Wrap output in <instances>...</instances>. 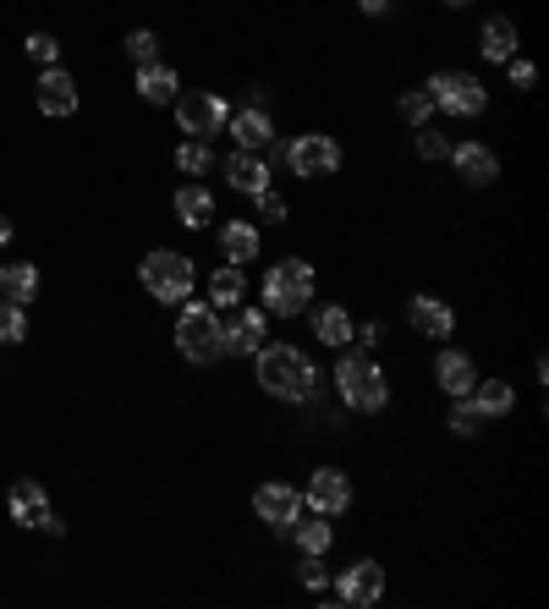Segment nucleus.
<instances>
[{
	"label": "nucleus",
	"mask_w": 549,
	"mask_h": 609,
	"mask_svg": "<svg viewBox=\"0 0 549 609\" xmlns=\"http://www.w3.org/2000/svg\"><path fill=\"white\" fill-rule=\"evenodd\" d=\"M33 99L44 116H72L78 110V78L61 72V67H44V78L33 83Z\"/></svg>",
	"instance_id": "obj_12"
},
{
	"label": "nucleus",
	"mask_w": 549,
	"mask_h": 609,
	"mask_svg": "<svg viewBox=\"0 0 549 609\" xmlns=\"http://www.w3.org/2000/svg\"><path fill=\"white\" fill-rule=\"evenodd\" d=\"M28 336V313L17 302H0V347H17Z\"/></svg>",
	"instance_id": "obj_32"
},
{
	"label": "nucleus",
	"mask_w": 549,
	"mask_h": 609,
	"mask_svg": "<svg viewBox=\"0 0 549 609\" xmlns=\"http://www.w3.org/2000/svg\"><path fill=\"white\" fill-rule=\"evenodd\" d=\"M297 577H302V588H308V593H325V588H330V571H325V560H319V555H302Z\"/></svg>",
	"instance_id": "obj_36"
},
{
	"label": "nucleus",
	"mask_w": 549,
	"mask_h": 609,
	"mask_svg": "<svg viewBox=\"0 0 549 609\" xmlns=\"http://www.w3.org/2000/svg\"><path fill=\"white\" fill-rule=\"evenodd\" d=\"M138 274H143V286H149L154 302H187V297H192V280H198L192 259H187V253H171V248H154L149 259L138 263Z\"/></svg>",
	"instance_id": "obj_5"
},
{
	"label": "nucleus",
	"mask_w": 549,
	"mask_h": 609,
	"mask_svg": "<svg viewBox=\"0 0 549 609\" xmlns=\"http://www.w3.org/2000/svg\"><path fill=\"white\" fill-rule=\"evenodd\" d=\"M259 248H264V242H259V226H253V220H226V226H220V253H226V263L242 269V263L259 259Z\"/></svg>",
	"instance_id": "obj_19"
},
{
	"label": "nucleus",
	"mask_w": 549,
	"mask_h": 609,
	"mask_svg": "<svg viewBox=\"0 0 549 609\" xmlns=\"http://www.w3.org/2000/svg\"><path fill=\"white\" fill-rule=\"evenodd\" d=\"M467 401L478 407V418H506V412L517 407V390H511L506 379H478Z\"/></svg>",
	"instance_id": "obj_25"
},
{
	"label": "nucleus",
	"mask_w": 549,
	"mask_h": 609,
	"mask_svg": "<svg viewBox=\"0 0 549 609\" xmlns=\"http://www.w3.org/2000/svg\"><path fill=\"white\" fill-rule=\"evenodd\" d=\"M39 527H44V532H50V538H61V532H67V522H61V517H56V511H50V517H44V522H39Z\"/></svg>",
	"instance_id": "obj_40"
},
{
	"label": "nucleus",
	"mask_w": 549,
	"mask_h": 609,
	"mask_svg": "<svg viewBox=\"0 0 549 609\" xmlns=\"http://www.w3.org/2000/svg\"><path fill=\"white\" fill-rule=\"evenodd\" d=\"M446 6H472V0H446Z\"/></svg>",
	"instance_id": "obj_43"
},
{
	"label": "nucleus",
	"mask_w": 549,
	"mask_h": 609,
	"mask_svg": "<svg viewBox=\"0 0 549 609\" xmlns=\"http://www.w3.org/2000/svg\"><path fill=\"white\" fill-rule=\"evenodd\" d=\"M358 6H363L368 17H385V11H390V0H358Z\"/></svg>",
	"instance_id": "obj_41"
},
{
	"label": "nucleus",
	"mask_w": 549,
	"mask_h": 609,
	"mask_svg": "<svg viewBox=\"0 0 549 609\" xmlns=\"http://www.w3.org/2000/svg\"><path fill=\"white\" fill-rule=\"evenodd\" d=\"M127 56H132L138 67L160 61V33H154V28H132V33H127Z\"/></svg>",
	"instance_id": "obj_30"
},
{
	"label": "nucleus",
	"mask_w": 549,
	"mask_h": 609,
	"mask_svg": "<svg viewBox=\"0 0 549 609\" xmlns=\"http://www.w3.org/2000/svg\"><path fill=\"white\" fill-rule=\"evenodd\" d=\"M286 532L297 538V549H302V555H325V549L336 543V532H330V517H319V511H313V517H297V522L286 527Z\"/></svg>",
	"instance_id": "obj_27"
},
{
	"label": "nucleus",
	"mask_w": 549,
	"mask_h": 609,
	"mask_svg": "<svg viewBox=\"0 0 549 609\" xmlns=\"http://www.w3.org/2000/svg\"><path fill=\"white\" fill-rule=\"evenodd\" d=\"M264 330H270V313H264V308H242V313L226 325V351L253 357V351L264 347Z\"/></svg>",
	"instance_id": "obj_16"
},
{
	"label": "nucleus",
	"mask_w": 549,
	"mask_h": 609,
	"mask_svg": "<svg viewBox=\"0 0 549 609\" xmlns=\"http://www.w3.org/2000/svg\"><path fill=\"white\" fill-rule=\"evenodd\" d=\"M385 341V325H363V347H379Z\"/></svg>",
	"instance_id": "obj_39"
},
{
	"label": "nucleus",
	"mask_w": 549,
	"mask_h": 609,
	"mask_svg": "<svg viewBox=\"0 0 549 609\" xmlns=\"http://www.w3.org/2000/svg\"><path fill=\"white\" fill-rule=\"evenodd\" d=\"M478 429H483V418H478V407H472V401L461 396L457 412H451V435H457V439H472Z\"/></svg>",
	"instance_id": "obj_35"
},
{
	"label": "nucleus",
	"mask_w": 549,
	"mask_h": 609,
	"mask_svg": "<svg viewBox=\"0 0 549 609\" xmlns=\"http://www.w3.org/2000/svg\"><path fill=\"white\" fill-rule=\"evenodd\" d=\"M226 132L237 138V149H253V154L274 143V121H270V110H259V104H242V110H231Z\"/></svg>",
	"instance_id": "obj_13"
},
{
	"label": "nucleus",
	"mask_w": 549,
	"mask_h": 609,
	"mask_svg": "<svg viewBox=\"0 0 549 609\" xmlns=\"http://www.w3.org/2000/svg\"><path fill=\"white\" fill-rule=\"evenodd\" d=\"M313 336H319L330 351H347L358 330H352V313H347L341 302H325V308H313Z\"/></svg>",
	"instance_id": "obj_20"
},
{
	"label": "nucleus",
	"mask_w": 549,
	"mask_h": 609,
	"mask_svg": "<svg viewBox=\"0 0 549 609\" xmlns=\"http://www.w3.org/2000/svg\"><path fill=\"white\" fill-rule=\"evenodd\" d=\"M11 517L17 527H39L50 517V495H44V483H33V478H17L11 483Z\"/></svg>",
	"instance_id": "obj_21"
},
{
	"label": "nucleus",
	"mask_w": 549,
	"mask_h": 609,
	"mask_svg": "<svg viewBox=\"0 0 549 609\" xmlns=\"http://www.w3.org/2000/svg\"><path fill=\"white\" fill-rule=\"evenodd\" d=\"M506 72H511V88H533V83H539L533 61H517V56H511V61H506Z\"/></svg>",
	"instance_id": "obj_38"
},
{
	"label": "nucleus",
	"mask_w": 549,
	"mask_h": 609,
	"mask_svg": "<svg viewBox=\"0 0 549 609\" xmlns=\"http://www.w3.org/2000/svg\"><path fill=\"white\" fill-rule=\"evenodd\" d=\"M209 166H214V149H209L203 138H187L182 149H177V171H187V176H209Z\"/></svg>",
	"instance_id": "obj_29"
},
{
	"label": "nucleus",
	"mask_w": 549,
	"mask_h": 609,
	"mask_svg": "<svg viewBox=\"0 0 549 609\" xmlns=\"http://www.w3.org/2000/svg\"><path fill=\"white\" fill-rule=\"evenodd\" d=\"M259 214H264L270 226H280V220H286V198H280L274 187H264V192H259Z\"/></svg>",
	"instance_id": "obj_37"
},
{
	"label": "nucleus",
	"mask_w": 549,
	"mask_h": 609,
	"mask_svg": "<svg viewBox=\"0 0 549 609\" xmlns=\"http://www.w3.org/2000/svg\"><path fill=\"white\" fill-rule=\"evenodd\" d=\"M177 351L187 362H214L226 357V325L214 313V302H187L177 313Z\"/></svg>",
	"instance_id": "obj_3"
},
{
	"label": "nucleus",
	"mask_w": 549,
	"mask_h": 609,
	"mask_svg": "<svg viewBox=\"0 0 549 609\" xmlns=\"http://www.w3.org/2000/svg\"><path fill=\"white\" fill-rule=\"evenodd\" d=\"M242 297H248V280H242L237 263H226V269L209 274V302H214V308H237Z\"/></svg>",
	"instance_id": "obj_28"
},
{
	"label": "nucleus",
	"mask_w": 549,
	"mask_h": 609,
	"mask_svg": "<svg viewBox=\"0 0 549 609\" xmlns=\"http://www.w3.org/2000/svg\"><path fill=\"white\" fill-rule=\"evenodd\" d=\"M313 385H319V368H313V357L297 347H259V390L274 396V401H308L313 396Z\"/></svg>",
	"instance_id": "obj_1"
},
{
	"label": "nucleus",
	"mask_w": 549,
	"mask_h": 609,
	"mask_svg": "<svg viewBox=\"0 0 549 609\" xmlns=\"http://www.w3.org/2000/svg\"><path fill=\"white\" fill-rule=\"evenodd\" d=\"M138 93H143L149 104H177V93H182V78H177L166 61H149V67H138Z\"/></svg>",
	"instance_id": "obj_23"
},
{
	"label": "nucleus",
	"mask_w": 549,
	"mask_h": 609,
	"mask_svg": "<svg viewBox=\"0 0 549 609\" xmlns=\"http://www.w3.org/2000/svg\"><path fill=\"white\" fill-rule=\"evenodd\" d=\"M286 166L297 176H336L341 171V143L325 138V132H302V138L286 149Z\"/></svg>",
	"instance_id": "obj_8"
},
{
	"label": "nucleus",
	"mask_w": 549,
	"mask_h": 609,
	"mask_svg": "<svg viewBox=\"0 0 549 609\" xmlns=\"http://www.w3.org/2000/svg\"><path fill=\"white\" fill-rule=\"evenodd\" d=\"M517 44H522V33H517L511 17H489L483 33H478V56H483V61H500V67L517 56Z\"/></svg>",
	"instance_id": "obj_18"
},
{
	"label": "nucleus",
	"mask_w": 549,
	"mask_h": 609,
	"mask_svg": "<svg viewBox=\"0 0 549 609\" xmlns=\"http://www.w3.org/2000/svg\"><path fill=\"white\" fill-rule=\"evenodd\" d=\"M226 181H231V192L259 198V192L270 187V160H264V154H253V149H237V154L226 160Z\"/></svg>",
	"instance_id": "obj_15"
},
{
	"label": "nucleus",
	"mask_w": 549,
	"mask_h": 609,
	"mask_svg": "<svg viewBox=\"0 0 549 609\" xmlns=\"http://www.w3.org/2000/svg\"><path fill=\"white\" fill-rule=\"evenodd\" d=\"M435 116V99L423 93V88H412V93H401V121H412V127H423Z\"/></svg>",
	"instance_id": "obj_34"
},
{
	"label": "nucleus",
	"mask_w": 549,
	"mask_h": 609,
	"mask_svg": "<svg viewBox=\"0 0 549 609\" xmlns=\"http://www.w3.org/2000/svg\"><path fill=\"white\" fill-rule=\"evenodd\" d=\"M451 166H457V176L472 181V187H489V181L500 176L495 149H483V143H451Z\"/></svg>",
	"instance_id": "obj_17"
},
{
	"label": "nucleus",
	"mask_w": 549,
	"mask_h": 609,
	"mask_svg": "<svg viewBox=\"0 0 549 609\" xmlns=\"http://www.w3.org/2000/svg\"><path fill=\"white\" fill-rule=\"evenodd\" d=\"M435 379H440V390L446 396H472V385H478V373H472V357L467 351H440V362H435Z\"/></svg>",
	"instance_id": "obj_22"
},
{
	"label": "nucleus",
	"mask_w": 549,
	"mask_h": 609,
	"mask_svg": "<svg viewBox=\"0 0 549 609\" xmlns=\"http://www.w3.org/2000/svg\"><path fill=\"white\" fill-rule=\"evenodd\" d=\"M6 242H11V220L0 214V248H6Z\"/></svg>",
	"instance_id": "obj_42"
},
{
	"label": "nucleus",
	"mask_w": 549,
	"mask_h": 609,
	"mask_svg": "<svg viewBox=\"0 0 549 609\" xmlns=\"http://www.w3.org/2000/svg\"><path fill=\"white\" fill-rule=\"evenodd\" d=\"M171 209H177V220H182V226H192V231L214 220V198H209V187H198V181H187L182 192H177V203H171Z\"/></svg>",
	"instance_id": "obj_26"
},
{
	"label": "nucleus",
	"mask_w": 549,
	"mask_h": 609,
	"mask_svg": "<svg viewBox=\"0 0 549 609\" xmlns=\"http://www.w3.org/2000/svg\"><path fill=\"white\" fill-rule=\"evenodd\" d=\"M226 121H231V104L220 99V93H177V127H182L187 138H203V143H214L220 132H226Z\"/></svg>",
	"instance_id": "obj_6"
},
{
	"label": "nucleus",
	"mask_w": 549,
	"mask_h": 609,
	"mask_svg": "<svg viewBox=\"0 0 549 609\" xmlns=\"http://www.w3.org/2000/svg\"><path fill=\"white\" fill-rule=\"evenodd\" d=\"M22 50H28V61H39V67H56V61H61V39H56V33H28Z\"/></svg>",
	"instance_id": "obj_33"
},
{
	"label": "nucleus",
	"mask_w": 549,
	"mask_h": 609,
	"mask_svg": "<svg viewBox=\"0 0 549 609\" xmlns=\"http://www.w3.org/2000/svg\"><path fill=\"white\" fill-rule=\"evenodd\" d=\"M253 511H259L270 527L286 532V527L302 517V495H297L291 483H259V489H253Z\"/></svg>",
	"instance_id": "obj_11"
},
{
	"label": "nucleus",
	"mask_w": 549,
	"mask_h": 609,
	"mask_svg": "<svg viewBox=\"0 0 549 609\" xmlns=\"http://www.w3.org/2000/svg\"><path fill=\"white\" fill-rule=\"evenodd\" d=\"M302 506H313L319 517H341L352 506V478L341 467H319L308 478V489H302Z\"/></svg>",
	"instance_id": "obj_9"
},
{
	"label": "nucleus",
	"mask_w": 549,
	"mask_h": 609,
	"mask_svg": "<svg viewBox=\"0 0 549 609\" xmlns=\"http://www.w3.org/2000/svg\"><path fill=\"white\" fill-rule=\"evenodd\" d=\"M336 390L352 412H385V401H390V379L368 351H347L336 362Z\"/></svg>",
	"instance_id": "obj_2"
},
{
	"label": "nucleus",
	"mask_w": 549,
	"mask_h": 609,
	"mask_svg": "<svg viewBox=\"0 0 549 609\" xmlns=\"http://www.w3.org/2000/svg\"><path fill=\"white\" fill-rule=\"evenodd\" d=\"M39 297V269L33 263H0V302L28 308Z\"/></svg>",
	"instance_id": "obj_24"
},
{
	"label": "nucleus",
	"mask_w": 549,
	"mask_h": 609,
	"mask_svg": "<svg viewBox=\"0 0 549 609\" xmlns=\"http://www.w3.org/2000/svg\"><path fill=\"white\" fill-rule=\"evenodd\" d=\"M308 302H313V263H302V259L270 263V274H264V313L297 319Z\"/></svg>",
	"instance_id": "obj_4"
},
{
	"label": "nucleus",
	"mask_w": 549,
	"mask_h": 609,
	"mask_svg": "<svg viewBox=\"0 0 549 609\" xmlns=\"http://www.w3.org/2000/svg\"><path fill=\"white\" fill-rule=\"evenodd\" d=\"M412 143H418V154H423V160H451V138H446L435 121H423Z\"/></svg>",
	"instance_id": "obj_31"
},
{
	"label": "nucleus",
	"mask_w": 549,
	"mask_h": 609,
	"mask_svg": "<svg viewBox=\"0 0 549 609\" xmlns=\"http://www.w3.org/2000/svg\"><path fill=\"white\" fill-rule=\"evenodd\" d=\"M407 319H412V330L429 336V341H451V330H457V313H451L440 297H412V302H407Z\"/></svg>",
	"instance_id": "obj_14"
},
{
	"label": "nucleus",
	"mask_w": 549,
	"mask_h": 609,
	"mask_svg": "<svg viewBox=\"0 0 549 609\" xmlns=\"http://www.w3.org/2000/svg\"><path fill=\"white\" fill-rule=\"evenodd\" d=\"M423 93H429L440 110H451V116H478V110L489 104V88L478 83L472 72H435Z\"/></svg>",
	"instance_id": "obj_7"
},
{
	"label": "nucleus",
	"mask_w": 549,
	"mask_h": 609,
	"mask_svg": "<svg viewBox=\"0 0 549 609\" xmlns=\"http://www.w3.org/2000/svg\"><path fill=\"white\" fill-rule=\"evenodd\" d=\"M336 599L352 609H368L385 599V566L379 560H358V566H347L341 577H336Z\"/></svg>",
	"instance_id": "obj_10"
}]
</instances>
